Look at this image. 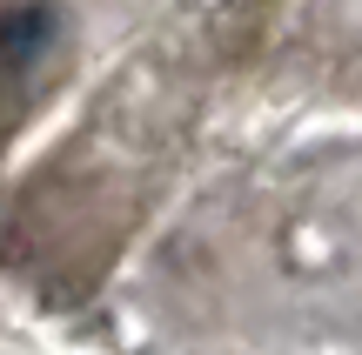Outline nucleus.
<instances>
[{
    "label": "nucleus",
    "mask_w": 362,
    "mask_h": 355,
    "mask_svg": "<svg viewBox=\"0 0 362 355\" xmlns=\"http://www.w3.org/2000/svg\"><path fill=\"white\" fill-rule=\"evenodd\" d=\"M47 40H54V13L47 7H13V13H0V74H21L27 61H40Z\"/></svg>",
    "instance_id": "obj_1"
}]
</instances>
